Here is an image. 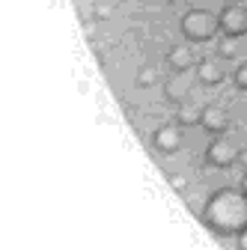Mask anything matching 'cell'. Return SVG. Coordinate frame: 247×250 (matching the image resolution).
<instances>
[{
  "label": "cell",
  "instance_id": "obj_1",
  "mask_svg": "<svg viewBox=\"0 0 247 250\" xmlns=\"http://www.w3.org/2000/svg\"><path fill=\"white\" fill-rule=\"evenodd\" d=\"M203 224L221 238H238L247 229V194L241 188H218L203 206Z\"/></svg>",
  "mask_w": 247,
  "mask_h": 250
},
{
  "label": "cell",
  "instance_id": "obj_2",
  "mask_svg": "<svg viewBox=\"0 0 247 250\" xmlns=\"http://www.w3.org/2000/svg\"><path fill=\"white\" fill-rule=\"evenodd\" d=\"M179 30H182V36L188 39L191 45H203V42H211L214 36L221 33V24H218V15H214V12L197 6V9H188L182 15Z\"/></svg>",
  "mask_w": 247,
  "mask_h": 250
},
{
  "label": "cell",
  "instance_id": "obj_3",
  "mask_svg": "<svg viewBox=\"0 0 247 250\" xmlns=\"http://www.w3.org/2000/svg\"><path fill=\"white\" fill-rule=\"evenodd\" d=\"M235 161H238V146H235L226 134L211 137V143H208V149H206V164H208L211 170H229Z\"/></svg>",
  "mask_w": 247,
  "mask_h": 250
},
{
  "label": "cell",
  "instance_id": "obj_4",
  "mask_svg": "<svg viewBox=\"0 0 247 250\" xmlns=\"http://www.w3.org/2000/svg\"><path fill=\"white\" fill-rule=\"evenodd\" d=\"M218 24H221V33L229 39H241L247 36V6L241 3H226L218 12Z\"/></svg>",
  "mask_w": 247,
  "mask_h": 250
},
{
  "label": "cell",
  "instance_id": "obj_5",
  "mask_svg": "<svg viewBox=\"0 0 247 250\" xmlns=\"http://www.w3.org/2000/svg\"><path fill=\"white\" fill-rule=\"evenodd\" d=\"M194 75H197V83L200 86H221L226 81V69H224V60L214 54V57H200L197 60V66H194Z\"/></svg>",
  "mask_w": 247,
  "mask_h": 250
},
{
  "label": "cell",
  "instance_id": "obj_6",
  "mask_svg": "<svg viewBox=\"0 0 247 250\" xmlns=\"http://www.w3.org/2000/svg\"><path fill=\"white\" fill-rule=\"evenodd\" d=\"M152 146H155L161 155H176L185 146V134H182V125L179 122H164L155 128L152 134Z\"/></svg>",
  "mask_w": 247,
  "mask_h": 250
},
{
  "label": "cell",
  "instance_id": "obj_7",
  "mask_svg": "<svg viewBox=\"0 0 247 250\" xmlns=\"http://www.w3.org/2000/svg\"><path fill=\"white\" fill-rule=\"evenodd\" d=\"M229 122H232V116H229V110L226 107H221V104H206L203 107V131L206 134H211V137H221V134H226L229 131Z\"/></svg>",
  "mask_w": 247,
  "mask_h": 250
},
{
  "label": "cell",
  "instance_id": "obj_8",
  "mask_svg": "<svg viewBox=\"0 0 247 250\" xmlns=\"http://www.w3.org/2000/svg\"><path fill=\"white\" fill-rule=\"evenodd\" d=\"M191 96V83H188V72H170V78L164 81V99L173 104L188 102Z\"/></svg>",
  "mask_w": 247,
  "mask_h": 250
},
{
  "label": "cell",
  "instance_id": "obj_9",
  "mask_svg": "<svg viewBox=\"0 0 247 250\" xmlns=\"http://www.w3.org/2000/svg\"><path fill=\"white\" fill-rule=\"evenodd\" d=\"M164 62L170 72H191L197 66V57H194V48L191 45H176L164 54Z\"/></svg>",
  "mask_w": 247,
  "mask_h": 250
},
{
  "label": "cell",
  "instance_id": "obj_10",
  "mask_svg": "<svg viewBox=\"0 0 247 250\" xmlns=\"http://www.w3.org/2000/svg\"><path fill=\"white\" fill-rule=\"evenodd\" d=\"M176 122L182 125H200L203 122V107H197V104H191V102H182L179 104V110H176Z\"/></svg>",
  "mask_w": 247,
  "mask_h": 250
},
{
  "label": "cell",
  "instance_id": "obj_11",
  "mask_svg": "<svg viewBox=\"0 0 247 250\" xmlns=\"http://www.w3.org/2000/svg\"><path fill=\"white\" fill-rule=\"evenodd\" d=\"M155 83H158V69L155 66H143L137 72V86L140 89H149V86H155Z\"/></svg>",
  "mask_w": 247,
  "mask_h": 250
},
{
  "label": "cell",
  "instance_id": "obj_12",
  "mask_svg": "<svg viewBox=\"0 0 247 250\" xmlns=\"http://www.w3.org/2000/svg\"><path fill=\"white\" fill-rule=\"evenodd\" d=\"M235 42H238V39H229V36L218 39V57H221V60H235V57H238Z\"/></svg>",
  "mask_w": 247,
  "mask_h": 250
},
{
  "label": "cell",
  "instance_id": "obj_13",
  "mask_svg": "<svg viewBox=\"0 0 247 250\" xmlns=\"http://www.w3.org/2000/svg\"><path fill=\"white\" fill-rule=\"evenodd\" d=\"M232 83L238 92H247V62H238L235 72H232Z\"/></svg>",
  "mask_w": 247,
  "mask_h": 250
},
{
  "label": "cell",
  "instance_id": "obj_14",
  "mask_svg": "<svg viewBox=\"0 0 247 250\" xmlns=\"http://www.w3.org/2000/svg\"><path fill=\"white\" fill-rule=\"evenodd\" d=\"M238 250H247V229H241L238 235Z\"/></svg>",
  "mask_w": 247,
  "mask_h": 250
},
{
  "label": "cell",
  "instance_id": "obj_15",
  "mask_svg": "<svg viewBox=\"0 0 247 250\" xmlns=\"http://www.w3.org/2000/svg\"><path fill=\"white\" fill-rule=\"evenodd\" d=\"M173 185H176L179 191H182V188H185V179H182V176H173Z\"/></svg>",
  "mask_w": 247,
  "mask_h": 250
},
{
  "label": "cell",
  "instance_id": "obj_16",
  "mask_svg": "<svg viewBox=\"0 0 247 250\" xmlns=\"http://www.w3.org/2000/svg\"><path fill=\"white\" fill-rule=\"evenodd\" d=\"M241 191L247 194V170H244V176H241Z\"/></svg>",
  "mask_w": 247,
  "mask_h": 250
}]
</instances>
